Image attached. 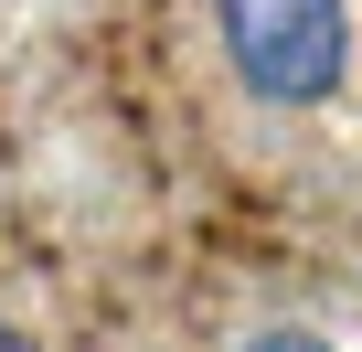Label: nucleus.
Returning <instances> with one entry per match:
<instances>
[{
  "instance_id": "3",
  "label": "nucleus",
  "mask_w": 362,
  "mask_h": 352,
  "mask_svg": "<svg viewBox=\"0 0 362 352\" xmlns=\"http://www.w3.org/2000/svg\"><path fill=\"white\" fill-rule=\"evenodd\" d=\"M0 352H22V341H11V331H0Z\"/></svg>"
},
{
  "instance_id": "1",
  "label": "nucleus",
  "mask_w": 362,
  "mask_h": 352,
  "mask_svg": "<svg viewBox=\"0 0 362 352\" xmlns=\"http://www.w3.org/2000/svg\"><path fill=\"white\" fill-rule=\"evenodd\" d=\"M224 22V54L235 75L267 96V107H320L351 64V22L341 0H214Z\"/></svg>"
},
{
  "instance_id": "2",
  "label": "nucleus",
  "mask_w": 362,
  "mask_h": 352,
  "mask_svg": "<svg viewBox=\"0 0 362 352\" xmlns=\"http://www.w3.org/2000/svg\"><path fill=\"white\" fill-rule=\"evenodd\" d=\"M245 352H330V341H309V331H256Z\"/></svg>"
}]
</instances>
